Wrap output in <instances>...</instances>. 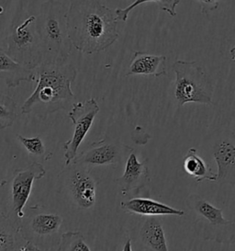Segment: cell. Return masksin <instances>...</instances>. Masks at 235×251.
<instances>
[{
	"mask_svg": "<svg viewBox=\"0 0 235 251\" xmlns=\"http://www.w3.org/2000/svg\"><path fill=\"white\" fill-rule=\"evenodd\" d=\"M99 110L98 104L93 98L72 105L68 117L73 123V135L63 146L66 166L70 165L76 157L81 144L86 138Z\"/></svg>",
	"mask_w": 235,
	"mask_h": 251,
	"instance_id": "30bf717a",
	"label": "cell"
},
{
	"mask_svg": "<svg viewBox=\"0 0 235 251\" xmlns=\"http://www.w3.org/2000/svg\"><path fill=\"white\" fill-rule=\"evenodd\" d=\"M184 170L198 183L205 180L216 182L217 173H214L212 169L200 157L196 148H190L184 156Z\"/></svg>",
	"mask_w": 235,
	"mask_h": 251,
	"instance_id": "ac0fdd59",
	"label": "cell"
},
{
	"mask_svg": "<svg viewBox=\"0 0 235 251\" xmlns=\"http://www.w3.org/2000/svg\"><path fill=\"white\" fill-rule=\"evenodd\" d=\"M136 75L160 77L166 75V56L141 51L133 52L126 77Z\"/></svg>",
	"mask_w": 235,
	"mask_h": 251,
	"instance_id": "5bb4252c",
	"label": "cell"
},
{
	"mask_svg": "<svg viewBox=\"0 0 235 251\" xmlns=\"http://www.w3.org/2000/svg\"><path fill=\"white\" fill-rule=\"evenodd\" d=\"M172 69L176 75L175 97L178 107L191 102L212 105V85L197 61L177 60Z\"/></svg>",
	"mask_w": 235,
	"mask_h": 251,
	"instance_id": "8992f818",
	"label": "cell"
},
{
	"mask_svg": "<svg viewBox=\"0 0 235 251\" xmlns=\"http://www.w3.org/2000/svg\"><path fill=\"white\" fill-rule=\"evenodd\" d=\"M213 157L218 167L216 182L235 186V146L221 141L214 148Z\"/></svg>",
	"mask_w": 235,
	"mask_h": 251,
	"instance_id": "9a60e30c",
	"label": "cell"
},
{
	"mask_svg": "<svg viewBox=\"0 0 235 251\" xmlns=\"http://www.w3.org/2000/svg\"><path fill=\"white\" fill-rule=\"evenodd\" d=\"M90 171L89 168L72 162L59 175L73 203L82 210L94 206L96 201V181Z\"/></svg>",
	"mask_w": 235,
	"mask_h": 251,
	"instance_id": "9c48e42d",
	"label": "cell"
},
{
	"mask_svg": "<svg viewBox=\"0 0 235 251\" xmlns=\"http://www.w3.org/2000/svg\"><path fill=\"white\" fill-rule=\"evenodd\" d=\"M0 78L3 79L7 88H17L22 82L35 80V69H30L12 59L7 52L0 49Z\"/></svg>",
	"mask_w": 235,
	"mask_h": 251,
	"instance_id": "2e32d148",
	"label": "cell"
},
{
	"mask_svg": "<svg viewBox=\"0 0 235 251\" xmlns=\"http://www.w3.org/2000/svg\"><path fill=\"white\" fill-rule=\"evenodd\" d=\"M187 204L194 217L197 236L219 244H235V223L224 218L222 209L195 193L188 197Z\"/></svg>",
	"mask_w": 235,
	"mask_h": 251,
	"instance_id": "5b68a950",
	"label": "cell"
},
{
	"mask_svg": "<svg viewBox=\"0 0 235 251\" xmlns=\"http://www.w3.org/2000/svg\"><path fill=\"white\" fill-rule=\"evenodd\" d=\"M133 149L119 141L104 138L90 144L73 159V163L89 169L97 166L118 165L132 153ZM128 158V157H126Z\"/></svg>",
	"mask_w": 235,
	"mask_h": 251,
	"instance_id": "8fae6325",
	"label": "cell"
},
{
	"mask_svg": "<svg viewBox=\"0 0 235 251\" xmlns=\"http://www.w3.org/2000/svg\"><path fill=\"white\" fill-rule=\"evenodd\" d=\"M65 5L59 0H47L42 4L36 17L35 29L41 39L44 60L64 63L73 49L68 36Z\"/></svg>",
	"mask_w": 235,
	"mask_h": 251,
	"instance_id": "3957f363",
	"label": "cell"
},
{
	"mask_svg": "<svg viewBox=\"0 0 235 251\" xmlns=\"http://www.w3.org/2000/svg\"><path fill=\"white\" fill-rule=\"evenodd\" d=\"M36 16H29L23 23L11 26L5 39L7 55L30 69L39 67L44 59L41 39L35 29Z\"/></svg>",
	"mask_w": 235,
	"mask_h": 251,
	"instance_id": "52a82bcc",
	"label": "cell"
},
{
	"mask_svg": "<svg viewBox=\"0 0 235 251\" xmlns=\"http://www.w3.org/2000/svg\"><path fill=\"white\" fill-rule=\"evenodd\" d=\"M43 251L41 249H39L37 247L36 245H34L31 242H25V244L23 245V247H22L19 251Z\"/></svg>",
	"mask_w": 235,
	"mask_h": 251,
	"instance_id": "d4e9b609",
	"label": "cell"
},
{
	"mask_svg": "<svg viewBox=\"0 0 235 251\" xmlns=\"http://www.w3.org/2000/svg\"><path fill=\"white\" fill-rule=\"evenodd\" d=\"M24 241L19 225L0 214V251H19Z\"/></svg>",
	"mask_w": 235,
	"mask_h": 251,
	"instance_id": "d6986e66",
	"label": "cell"
},
{
	"mask_svg": "<svg viewBox=\"0 0 235 251\" xmlns=\"http://www.w3.org/2000/svg\"><path fill=\"white\" fill-rule=\"evenodd\" d=\"M201 5V12L207 15L208 13L216 10L219 8L220 2L225 0H198Z\"/></svg>",
	"mask_w": 235,
	"mask_h": 251,
	"instance_id": "cb8c5ba5",
	"label": "cell"
},
{
	"mask_svg": "<svg viewBox=\"0 0 235 251\" xmlns=\"http://www.w3.org/2000/svg\"><path fill=\"white\" fill-rule=\"evenodd\" d=\"M122 251H132V239L129 237L127 239V241L125 242L124 246H123V249Z\"/></svg>",
	"mask_w": 235,
	"mask_h": 251,
	"instance_id": "484cf974",
	"label": "cell"
},
{
	"mask_svg": "<svg viewBox=\"0 0 235 251\" xmlns=\"http://www.w3.org/2000/svg\"><path fill=\"white\" fill-rule=\"evenodd\" d=\"M35 73L36 87L22 104V114L33 113L44 120L56 111L72 107L74 94L71 85L77 75L72 64L44 60L35 68Z\"/></svg>",
	"mask_w": 235,
	"mask_h": 251,
	"instance_id": "7a4b0ae2",
	"label": "cell"
},
{
	"mask_svg": "<svg viewBox=\"0 0 235 251\" xmlns=\"http://www.w3.org/2000/svg\"><path fill=\"white\" fill-rule=\"evenodd\" d=\"M46 170L40 163L15 170L12 176L0 182V214L19 225L24 216L32 186L45 176Z\"/></svg>",
	"mask_w": 235,
	"mask_h": 251,
	"instance_id": "277c9868",
	"label": "cell"
},
{
	"mask_svg": "<svg viewBox=\"0 0 235 251\" xmlns=\"http://www.w3.org/2000/svg\"><path fill=\"white\" fill-rule=\"evenodd\" d=\"M19 116L18 104L11 97L0 92V129H6L14 125Z\"/></svg>",
	"mask_w": 235,
	"mask_h": 251,
	"instance_id": "44dd1931",
	"label": "cell"
},
{
	"mask_svg": "<svg viewBox=\"0 0 235 251\" xmlns=\"http://www.w3.org/2000/svg\"><path fill=\"white\" fill-rule=\"evenodd\" d=\"M115 12L101 0H70L66 12L68 36L77 51L104 52L118 39Z\"/></svg>",
	"mask_w": 235,
	"mask_h": 251,
	"instance_id": "6da1fadb",
	"label": "cell"
},
{
	"mask_svg": "<svg viewBox=\"0 0 235 251\" xmlns=\"http://www.w3.org/2000/svg\"><path fill=\"white\" fill-rule=\"evenodd\" d=\"M58 251H91L79 231H68L60 236Z\"/></svg>",
	"mask_w": 235,
	"mask_h": 251,
	"instance_id": "7402d4cb",
	"label": "cell"
},
{
	"mask_svg": "<svg viewBox=\"0 0 235 251\" xmlns=\"http://www.w3.org/2000/svg\"><path fill=\"white\" fill-rule=\"evenodd\" d=\"M141 243L154 251H168L164 230L156 217H148L140 230Z\"/></svg>",
	"mask_w": 235,
	"mask_h": 251,
	"instance_id": "e0dca14e",
	"label": "cell"
},
{
	"mask_svg": "<svg viewBox=\"0 0 235 251\" xmlns=\"http://www.w3.org/2000/svg\"><path fill=\"white\" fill-rule=\"evenodd\" d=\"M20 222V232L26 242L36 245L39 249L49 251L59 244L58 232L63 224L60 214L47 211L41 204L27 208Z\"/></svg>",
	"mask_w": 235,
	"mask_h": 251,
	"instance_id": "ba28073f",
	"label": "cell"
},
{
	"mask_svg": "<svg viewBox=\"0 0 235 251\" xmlns=\"http://www.w3.org/2000/svg\"><path fill=\"white\" fill-rule=\"evenodd\" d=\"M146 2H155L159 5L162 10L166 12L170 17H176V7L180 4L181 0H135L129 7L125 8H117L115 10V15L118 22L126 23L129 14L132 12V10L136 7L140 6L141 4H143Z\"/></svg>",
	"mask_w": 235,
	"mask_h": 251,
	"instance_id": "ffe728a7",
	"label": "cell"
},
{
	"mask_svg": "<svg viewBox=\"0 0 235 251\" xmlns=\"http://www.w3.org/2000/svg\"><path fill=\"white\" fill-rule=\"evenodd\" d=\"M115 182L119 186L123 196H127L130 192H139L151 182V175L146 166V160L139 162L137 155L132 151L126 160L123 175L115 179Z\"/></svg>",
	"mask_w": 235,
	"mask_h": 251,
	"instance_id": "7c38bea8",
	"label": "cell"
},
{
	"mask_svg": "<svg viewBox=\"0 0 235 251\" xmlns=\"http://www.w3.org/2000/svg\"><path fill=\"white\" fill-rule=\"evenodd\" d=\"M230 54H231V58L232 60L235 62V45L231 49V51H230Z\"/></svg>",
	"mask_w": 235,
	"mask_h": 251,
	"instance_id": "4316f807",
	"label": "cell"
},
{
	"mask_svg": "<svg viewBox=\"0 0 235 251\" xmlns=\"http://www.w3.org/2000/svg\"><path fill=\"white\" fill-rule=\"evenodd\" d=\"M16 138L22 144L27 152L32 155L44 156L45 154V146L41 137H25L21 134H17Z\"/></svg>",
	"mask_w": 235,
	"mask_h": 251,
	"instance_id": "603a6c76",
	"label": "cell"
},
{
	"mask_svg": "<svg viewBox=\"0 0 235 251\" xmlns=\"http://www.w3.org/2000/svg\"><path fill=\"white\" fill-rule=\"evenodd\" d=\"M120 208L128 214H137L141 216H184L185 212L166 205L163 202L147 198H133L121 201Z\"/></svg>",
	"mask_w": 235,
	"mask_h": 251,
	"instance_id": "4fadbf2b",
	"label": "cell"
}]
</instances>
